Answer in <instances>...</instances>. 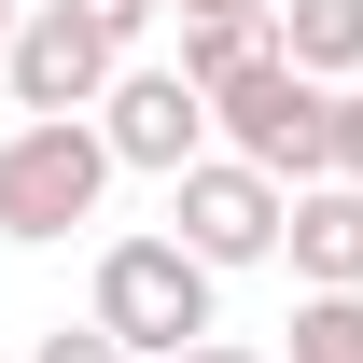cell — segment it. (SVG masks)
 I'll list each match as a JSON object with an SVG mask.
<instances>
[{
    "instance_id": "6da1fadb",
    "label": "cell",
    "mask_w": 363,
    "mask_h": 363,
    "mask_svg": "<svg viewBox=\"0 0 363 363\" xmlns=\"http://www.w3.org/2000/svg\"><path fill=\"white\" fill-rule=\"evenodd\" d=\"M98 196H112L98 112H28V126L0 140V238L14 252H56L70 224H98Z\"/></svg>"
},
{
    "instance_id": "7a4b0ae2",
    "label": "cell",
    "mask_w": 363,
    "mask_h": 363,
    "mask_svg": "<svg viewBox=\"0 0 363 363\" xmlns=\"http://www.w3.org/2000/svg\"><path fill=\"white\" fill-rule=\"evenodd\" d=\"M210 279H224V266H196L168 224H154V238H112V252H98V321H112L140 363H182L196 335H224V321H210Z\"/></svg>"
},
{
    "instance_id": "3957f363",
    "label": "cell",
    "mask_w": 363,
    "mask_h": 363,
    "mask_svg": "<svg viewBox=\"0 0 363 363\" xmlns=\"http://www.w3.org/2000/svg\"><path fill=\"white\" fill-rule=\"evenodd\" d=\"M210 112H224V154H252V168H279V182H335V84H321V70L252 56V70L210 84Z\"/></svg>"
},
{
    "instance_id": "277c9868",
    "label": "cell",
    "mask_w": 363,
    "mask_h": 363,
    "mask_svg": "<svg viewBox=\"0 0 363 363\" xmlns=\"http://www.w3.org/2000/svg\"><path fill=\"white\" fill-rule=\"evenodd\" d=\"M279 224H294V182L252 168V154H196L168 182V238L196 266H279Z\"/></svg>"
},
{
    "instance_id": "5b68a950",
    "label": "cell",
    "mask_w": 363,
    "mask_h": 363,
    "mask_svg": "<svg viewBox=\"0 0 363 363\" xmlns=\"http://www.w3.org/2000/svg\"><path fill=\"white\" fill-rule=\"evenodd\" d=\"M98 140H112V168H154V182H182L196 168V154H224V112H210V84H196V70H112V98H98Z\"/></svg>"
},
{
    "instance_id": "8992f818",
    "label": "cell",
    "mask_w": 363,
    "mask_h": 363,
    "mask_svg": "<svg viewBox=\"0 0 363 363\" xmlns=\"http://www.w3.org/2000/svg\"><path fill=\"white\" fill-rule=\"evenodd\" d=\"M112 70H126V43H112V28H84V14H56V0H28V28H14V56H0L14 112H98V98H112Z\"/></svg>"
},
{
    "instance_id": "52a82bcc",
    "label": "cell",
    "mask_w": 363,
    "mask_h": 363,
    "mask_svg": "<svg viewBox=\"0 0 363 363\" xmlns=\"http://www.w3.org/2000/svg\"><path fill=\"white\" fill-rule=\"evenodd\" d=\"M308 294H363V182H294V224H279Z\"/></svg>"
},
{
    "instance_id": "ba28073f",
    "label": "cell",
    "mask_w": 363,
    "mask_h": 363,
    "mask_svg": "<svg viewBox=\"0 0 363 363\" xmlns=\"http://www.w3.org/2000/svg\"><path fill=\"white\" fill-rule=\"evenodd\" d=\"M279 56L321 84H363V0H279Z\"/></svg>"
},
{
    "instance_id": "9c48e42d",
    "label": "cell",
    "mask_w": 363,
    "mask_h": 363,
    "mask_svg": "<svg viewBox=\"0 0 363 363\" xmlns=\"http://www.w3.org/2000/svg\"><path fill=\"white\" fill-rule=\"evenodd\" d=\"M279 363H363V294H294V350Z\"/></svg>"
},
{
    "instance_id": "30bf717a",
    "label": "cell",
    "mask_w": 363,
    "mask_h": 363,
    "mask_svg": "<svg viewBox=\"0 0 363 363\" xmlns=\"http://www.w3.org/2000/svg\"><path fill=\"white\" fill-rule=\"evenodd\" d=\"M28 363H140V350H126V335H112V321H98V308H84V321H56V335H43V350H28Z\"/></svg>"
},
{
    "instance_id": "8fae6325",
    "label": "cell",
    "mask_w": 363,
    "mask_h": 363,
    "mask_svg": "<svg viewBox=\"0 0 363 363\" xmlns=\"http://www.w3.org/2000/svg\"><path fill=\"white\" fill-rule=\"evenodd\" d=\"M335 182H363V84H335Z\"/></svg>"
},
{
    "instance_id": "7c38bea8",
    "label": "cell",
    "mask_w": 363,
    "mask_h": 363,
    "mask_svg": "<svg viewBox=\"0 0 363 363\" xmlns=\"http://www.w3.org/2000/svg\"><path fill=\"white\" fill-rule=\"evenodd\" d=\"M56 14H84V28H112V43H140V14H154V0H56Z\"/></svg>"
},
{
    "instance_id": "4fadbf2b",
    "label": "cell",
    "mask_w": 363,
    "mask_h": 363,
    "mask_svg": "<svg viewBox=\"0 0 363 363\" xmlns=\"http://www.w3.org/2000/svg\"><path fill=\"white\" fill-rule=\"evenodd\" d=\"M182 363H279V350H252V335H196Z\"/></svg>"
},
{
    "instance_id": "5bb4252c",
    "label": "cell",
    "mask_w": 363,
    "mask_h": 363,
    "mask_svg": "<svg viewBox=\"0 0 363 363\" xmlns=\"http://www.w3.org/2000/svg\"><path fill=\"white\" fill-rule=\"evenodd\" d=\"M182 14H266V0H182Z\"/></svg>"
},
{
    "instance_id": "9a60e30c",
    "label": "cell",
    "mask_w": 363,
    "mask_h": 363,
    "mask_svg": "<svg viewBox=\"0 0 363 363\" xmlns=\"http://www.w3.org/2000/svg\"><path fill=\"white\" fill-rule=\"evenodd\" d=\"M14 28H28V0H0V56H14Z\"/></svg>"
}]
</instances>
